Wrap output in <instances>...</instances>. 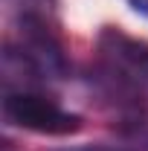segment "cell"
I'll return each instance as SVG.
<instances>
[{
  "label": "cell",
  "instance_id": "obj_1",
  "mask_svg": "<svg viewBox=\"0 0 148 151\" xmlns=\"http://www.w3.org/2000/svg\"><path fill=\"white\" fill-rule=\"evenodd\" d=\"M3 73L6 81L12 76H23L20 90H32V84L44 81H58L70 73L64 50L58 38L50 32L44 15H29V12L18 15L15 35L3 52Z\"/></svg>",
  "mask_w": 148,
  "mask_h": 151
},
{
  "label": "cell",
  "instance_id": "obj_2",
  "mask_svg": "<svg viewBox=\"0 0 148 151\" xmlns=\"http://www.w3.org/2000/svg\"><path fill=\"white\" fill-rule=\"evenodd\" d=\"M93 81L116 84L134 93L148 90V41L125 35L122 29L108 26L99 35V64Z\"/></svg>",
  "mask_w": 148,
  "mask_h": 151
},
{
  "label": "cell",
  "instance_id": "obj_3",
  "mask_svg": "<svg viewBox=\"0 0 148 151\" xmlns=\"http://www.w3.org/2000/svg\"><path fill=\"white\" fill-rule=\"evenodd\" d=\"M3 119L35 134H75L81 128V116L61 108L55 99L35 90H6L3 96Z\"/></svg>",
  "mask_w": 148,
  "mask_h": 151
},
{
  "label": "cell",
  "instance_id": "obj_4",
  "mask_svg": "<svg viewBox=\"0 0 148 151\" xmlns=\"http://www.w3.org/2000/svg\"><path fill=\"white\" fill-rule=\"evenodd\" d=\"M12 3L18 6V15L29 12V15H44V18H47V12L52 9L55 0H12Z\"/></svg>",
  "mask_w": 148,
  "mask_h": 151
},
{
  "label": "cell",
  "instance_id": "obj_5",
  "mask_svg": "<svg viewBox=\"0 0 148 151\" xmlns=\"http://www.w3.org/2000/svg\"><path fill=\"white\" fill-rule=\"evenodd\" d=\"M61 151H137L128 145H73V148H61Z\"/></svg>",
  "mask_w": 148,
  "mask_h": 151
},
{
  "label": "cell",
  "instance_id": "obj_6",
  "mask_svg": "<svg viewBox=\"0 0 148 151\" xmlns=\"http://www.w3.org/2000/svg\"><path fill=\"white\" fill-rule=\"evenodd\" d=\"M128 3L139 12V15H145V18H148V0H128Z\"/></svg>",
  "mask_w": 148,
  "mask_h": 151
}]
</instances>
